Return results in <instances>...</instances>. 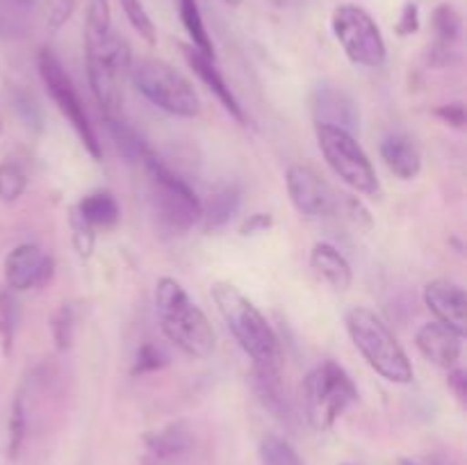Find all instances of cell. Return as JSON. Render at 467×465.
I'll return each mask as SVG.
<instances>
[{
	"instance_id": "obj_18",
	"label": "cell",
	"mask_w": 467,
	"mask_h": 465,
	"mask_svg": "<svg viewBox=\"0 0 467 465\" xmlns=\"http://www.w3.org/2000/svg\"><path fill=\"white\" fill-rule=\"evenodd\" d=\"M381 158L386 167L401 181H413L422 171V153L406 132H390L381 141Z\"/></svg>"
},
{
	"instance_id": "obj_44",
	"label": "cell",
	"mask_w": 467,
	"mask_h": 465,
	"mask_svg": "<svg viewBox=\"0 0 467 465\" xmlns=\"http://www.w3.org/2000/svg\"><path fill=\"white\" fill-rule=\"evenodd\" d=\"M0 135H3V119H0Z\"/></svg>"
},
{
	"instance_id": "obj_6",
	"label": "cell",
	"mask_w": 467,
	"mask_h": 465,
	"mask_svg": "<svg viewBox=\"0 0 467 465\" xmlns=\"http://www.w3.org/2000/svg\"><path fill=\"white\" fill-rule=\"evenodd\" d=\"M135 89L149 98L155 108L173 117L194 119L201 112V98L194 85L181 71L162 59L141 57L128 68Z\"/></svg>"
},
{
	"instance_id": "obj_12",
	"label": "cell",
	"mask_w": 467,
	"mask_h": 465,
	"mask_svg": "<svg viewBox=\"0 0 467 465\" xmlns=\"http://www.w3.org/2000/svg\"><path fill=\"white\" fill-rule=\"evenodd\" d=\"M53 276V260L41 246L18 244L5 258V283L7 290L26 292L32 287H41Z\"/></svg>"
},
{
	"instance_id": "obj_32",
	"label": "cell",
	"mask_w": 467,
	"mask_h": 465,
	"mask_svg": "<svg viewBox=\"0 0 467 465\" xmlns=\"http://www.w3.org/2000/svg\"><path fill=\"white\" fill-rule=\"evenodd\" d=\"M68 226H71V240H73V246H76L78 255H80L82 260H87L91 253H94L96 228L89 226V223L80 217V212H78L76 208H71V214H68Z\"/></svg>"
},
{
	"instance_id": "obj_10",
	"label": "cell",
	"mask_w": 467,
	"mask_h": 465,
	"mask_svg": "<svg viewBox=\"0 0 467 465\" xmlns=\"http://www.w3.org/2000/svg\"><path fill=\"white\" fill-rule=\"evenodd\" d=\"M336 39L340 41L347 57L358 67L377 68L386 62V41L377 21L358 5H340L331 18Z\"/></svg>"
},
{
	"instance_id": "obj_38",
	"label": "cell",
	"mask_w": 467,
	"mask_h": 465,
	"mask_svg": "<svg viewBox=\"0 0 467 465\" xmlns=\"http://www.w3.org/2000/svg\"><path fill=\"white\" fill-rule=\"evenodd\" d=\"M272 223H274L272 214L255 212V214H251L244 223H242V235L254 237V235H260V232H267L269 228H272Z\"/></svg>"
},
{
	"instance_id": "obj_20",
	"label": "cell",
	"mask_w": 467,
	"mask_h": 465,
	"mask_svg": "<svg viewBox=\"0 0 467 465\" xmlns=\"http://www.w3.org/2000/svg\"><path fill=\"white\" fill-rule=\"evenodd\" d=\"M254 390L258 395L260 404L269 410L276 419L290 424L292 408L287 401V392L281 381V369L258 367L254 365Z\"/></svg>"
},
{
	"instance_id": "obj_41",
	"label": "cell",
	"mask_w": 467,
	"mask_h": 465,
	"mask_svg": "<svg viewBox=\"0 0 467 465\" xmlns=\"http://www.w3.org/2000/svg\"><path fill=\"white\" fill-rule=\"evenodd\" d=\"M401 465H436V463H424V460H410V459H404V460H401Z\"/></svg>"
},
{
	"instance_id": "obj_17",
	"label": "cell",
	"mask_w": 467,
	"mask_h": 465,
	"mask_svg": "<svg viewBox=\"0 0 467 465\" xmlns=\"http://www.w3.org/2000/svg\"><path fill=\"white\" fill-rule=\"evenodd\" d=\"M422 299L427 308L436 315V322L447 324L454 331L463 333L465 336V308H467V296L461 285L451 281H431L424 285Z\"/></svg>"
},
{
	"instance_id": "obj_1",
	"label": "cell",
	"mask_w": 467,
	"mask_h": 465,
	"mask_svg": "<svg viewBox=\"0 0 467 465\" xmlns=\"http://www.w3.org/2000/svg\"><path fill=\"white\" fill-rule=\"evenodd\" d=\"M213 299L235 340L254 358V365L281 369V340H278L276 331L269 326L267 317L258 310V305L249 296L242 294L233 283L226 281L214 283Z\"/></svg>"
},
{
	"instance_id": "obj_31",
	"label": "cell",
	"mask_w": 467,
	"mask_h": 465,
	"mask_svg": "<svg viewBox=\"0 0 467 465\" xmlns=\"http://www.w3.org/2000/svg\"><path fill=\"white\" fill-rule=\"evenodd\" d=\"M119 3H121L123 14H126L128 23L135 27V32H140V36L146 44L153 46L158 41V32H155V23L150 14L146 12L144 3L141 0H119Z\"/></svg>"
},
{
	"instance_id": "obj_40",
	"label": "cell",
	"mask_w": 467,
	"mask_h": 465,
	"mask_svg": "<svg viewBox=\"0 0 467 465\" xmlns=\"http://www.w3.org/2000/svg\"><path fill=\"white\" fill-rule=\"evenodd\" d=\"M447 386H450V390L454 392L456 399H459L461 404H465V399H467V374L463 372V369L451 367L450 369V378H447Z\"/></svg>"
},
{
	"instance_id": "obj_35",
	"label": "cell",
	"mask_w": 467,
	"mask_h": 465,
	"mask_svg": "<svg viewBox=\"0 0 467 465\" xmlns=\"http://www.w3.org/2000/svg\"><path fill=\"white\" fill-rule=\"evenodd\" d=\"M12 100H14V105H16L18 114L23 117V121H26L27 126L39 128V109H36L35 100H32L27 94H23V91H14Z\"/></svg>"
},
{
	"instance_id": "obj_4",
	"label": "cell",
	"mask_w": 467,
	"mask_h": 465,
	"mask_svg": "<svg viewBox=\"0 0 467 465\" xmlns=\"http://www.w3.org/2000/svg\"><path fill=\"white\" fill-rule=\"evenodd\" d=\"M130 64V46L114 30L105 35H85L87 80L105 117H117L121 109V78L128 73Z\"/></svg>"
},
{
	"instance_id": "obj_15",
	"label": "cell",
	"mask_w": 467,
	"mask_h": 465,
	"mask_svg": "<svg viewBox=\"0 0 467 465\" xmlns=\"http://www.w3.org/2000/svg\"><path fill=\"white\" fill-rule=\"evenodd\" d=\"M313 112L317 123L324 126H336L347 132H354L360 126L358 105L340 87L319 85L313 94Z\"/></svg>"
},
{
	"instance_id": "obj_16",
	"label": "cell",
	"mask_w": 467,
	"mask_h": 465,
	"mask_svg": "<svg viewBox=\"0 0 467 465\" xmlns=\"http://www.w3.org/2000/svg\"><path fill=\"white\" fill-rule=\"evenodd\" d=\"M181 50H182V57H185L187 67H190L192 71L196 73V78H199V80L203 82V85L208 87L214 96H217L219 103L226 108V112H231V117L237 119L240 123H246L244 108H242V103L237 100L235 91L231 89V85L223 80L222 71H219L217 64H214V57H208V55H203L201 50H196L192 44H182Z\"/></svg>"
},
{
	"instance_id": "obj_13",
	"label": "cell",
	"mask_w": 467,
	"mask_h": 465,
	"mask_svg": "<svg viewBox=\"0 0 467 465\" xmlns=\"http://www.w3.org/2000/svg\"><path fill=\"white\" fill-rule=\"evenodd\" d=\"M194 447L196 438L187 422H171L144 438L140 465H185Z\"/></svg>"
},
{
	"instance_id": "obj_2",
	"label": "cell",
	"mask_w": 467,
	"mask_h": 465,
	"mask_svg": "<svg viewBox=\"0 0 467 465\" xmlns=\"http://www.w3.org/2000/svg\"><path fill=\"white\" fill-rule=\"evenodd\" d=\"M155 308H158L162 333L178 349L192 358H208L213 354V326L176 278H160L155 285Z\"/></svg>"
},
{
	"instance_id": "obj_30",
	"label": "cell",
	"mask_w": 467,
	"mask_h": 465,
	"mask_svg": "<svg viewBox=\"0 0 467 465\" xmlns=\"http://www.w3.org/2000/svg\"><path fill=\"white\" fill-rule=\"evenodd\" d=\"M26 187L27 176L21 169V164L12 162V160L0 164V201L3 203H14V201L21 199Z\"/></svg>"
},
{
	"instance_id": "obj_7",
	"label": "cell",
	"mask_w": 467,
	"mask_h": 465,
	"mask_svg": "<svg viewBox=\"0 0 467 465\" xmlns=\"http://www.w3.org/2000/svg\"><path fill=\"white\" fill-rule=\"evenodd\" d=\"M358 399V388L336 360H324L304 381V408L310 427L328 431L342 413Z\"/></svg>"
},
{
	"instance_id": "obj_14",
	"label": "cell",
	"mask_w": 467,
	"mask_h": 465,
	"mask_svg": "<svg viewBox=\"0 0 467 465\" xmlns=\"http://www.w3.org/2000/svg\"><path fill=\"white\" fill-rule=\"evenodd\" d=\"M463 333L442 322H427L415 333V346L429 363L451 369L463 354Z\"/></svg>"
},
{
	"instance_id": "obj_28",
	"label": "cell",
	"mask_w": 467,
	"mask_h": 465,
	"mask_svg": "<svg viewBox=\"0 0 467 465\" xmlns=\"http://www.w3.org/2000/svg\"><path fill=\"white\" fill-rule=\"evenodd\" d=\"M260 460L263 465H306L295 447L285 438L274 436V433L265 436L260 442Z\"/></svg>"
},
{
	"instance_id": "obj_39",
	"label": "cell",
	"mask_w": 467,
	"mask_h": 465,
	"mask_svg": "<svg viewBox=\"0 0 467 465\" xmlns=\"http://www.w3.org/2000/svg\"><path fill=\"white\" fill-rule=\"evenodd\" d=\"M342 203H345V210H347V214H349L351 222L358 223V226H365V228L372 226V217H369L368 208H365V205L360 203L356 196H345V201H342Z\"/></svg>"
},
{
	"instance_id": "obj_37",
	"label": "cell",
	"mask_w": 467,
	"mask_h": 465,
	"mask_svg": "<svg viewBox=\"0 0 467 465\" xmlns=\"http://www.w3.org/2000/svg\"><path fill=\"white\" fill-rule=\"evenodd\" d=\"M436 117L441 119L442 123H447V126L463 128L465 126V108H463V103L441 105V108L436 109Z\"/></svg>"
},
{
	"instance_id": "obj_22",
	"label": "cell",
	"mask_w": 467,
	"mask_h": 465,
	"mask_svg": "<svg viewBox=\"0 0 467 465\" xmlns=\"http://www.w3.org/2000/svg\"><path fill=\"white\" fill-rule=\"evenodd\" d=\"M80 217L94 228H112L117 226L121 210H119L117 199L108 190H96L82 196L80 203L76 205Z\"/></svg>"
},
{
	"instance_id": "obj_24",
	"label": "cell",
	"mask_w": 467,
	"mask_h": 465,
	"mask_svg": "<svg viewBox=\"0 0 467 465\" xmlns=\"http://www.w3.org/2000/svg\"><path fill=\"white\" fill-rule=\"evenodd\" d=\"M18 326H21V301L16 292L3 287L0 290V349L5 358L12 356Z\"/></svg>"
},
{
	"instance_id": "obj_25",
	"label": "cell",
	"mask_w": 467,
	"mask_h": 465,
	"mask_svg": "<svg viewBox=\"0 0 467 465\" xmlns=\"http://www.w3.org/2000/svg\"><path fill=\"white\" fill-rule=\"evenodd\" d=\"M178 14H181L182 27L190 35L192 46L196 50H201L203 55H208V57H214V46L208 35V27L203 23V14H201L199 3L196 0H178Z\"/></svg>"
},
{
	"instance_id": "obj_5",
	"label": "cell",
	"mask_w": 467,
	"mask_h": 465,
	"mask_svg": "<svg viewBox=\"0 0 467 465\" xmlns=\"http://www.w3.org/2000/svg\"><path fill=\"white\" fill-rule=\"evenodd\" d=\"M140 164L149 178V199L158 222L171 232L190 231L201 219V201L194 190L153 150H149Z\"/></svg>"
},
{
	"instance_id": "obj_26",
	"label": "cell",
	"mask_w": 467,
	"mask_h": 465,
	"mask_svg": "<svg viewBox=\"0 0 467 465\" xmlns=\"http://www.w3.org/2000/svg\"><path fill=\"white\" fill-rule=\"evenodd\" d=\"M105 126H108V132L112 135L117 149L121 150L130 162H141L144 155L150 150L149 144L144 141V137H141L135 128L128 126L123 119L105 117Z\"/></svg>"
},
{
	"instance_id": "obj_27",
	"label": "cell",
	"mask_w": 467,
	"mask_h": 465,
	"mask_svg": "<svg viewBox=\"0 0 467 465\" xmlns=\"http://www.w3.org/2000/svg\"><path fill=\"white\" fill-rule=\"evenodd\" d=\"M9 436H7V456L9 459H18L21 454V447L26 442L27 436V401H26V390H18V395L14 397L12 413H9Z\"/></svg>"
},
{
	"instance_id": "obj_42",
	"label": "cell",
	"mask_w": 467,
	"mask_h": 465,
	"mask_svg": "<svg viewBox=\"0 0 467 465\" xmlns=\"http://www.w3.org/2000/svg\"><path fill=\"white\" fill-rule=\"evenodd\" d=\"M14 3L18 5V7H23V9H27L32 5V0H14Z\"/></svg>"
},
{
	"instance_id": "obj_21",
	"label": "cell",
	"mask_w": 467,
	"mask_h": 465,
	"mask_svg": "<svg viewBox=\"0 0 467 465\" xmlns=\"http://www.w3.org/2000/svg\"><path fill=\"white\" fill-rule=\"evenodd\" d=\"M242 196L235 185H223L210 194L208 203L201 205V219H203L205 231H222L231 223L240 210Z\"/></svg>"
},
{
	"instance_id": "obj_9",
	"label": "cell",
	"mask_w": 467,
	"mask_h": 465,
	"mask_svg": "<svg viewBox=\"0 0 467 465\" xmlns=\"http://www.w3.org/2000/svg\"><path fill=\"white\" fill-rule=\"evenodd\" d=\"M36 67H39V76L41 80H44L46 91H48L50 98L55 100L59 112H62L64 117H67V121L71 123L73 130L78 132L87 153L94 160H100V155H103L100 141L99 137H96L94 126H91L85 105H82L80 100V94H78L76 85H73L71 76L67 73L64 64L59 62V57L53 50L41 48L39 57H36Z\"/></svg>"
},
{
	"instance_id": "obj_34",
	"label": "cell",
	"mask_w": 467,
	"mask_h": 465,
	"mask_svg": "<svg viewBox=\"0 0 467 465\" xmlns=\"http://www.w3.org/2000/svg\"><path fill=\"white\" fill-rule=\"evenodd\" d=\"M167 365V354H164L160 346L155 345H144L137 354L135 367H132V374H146L155 372V369H162Z\"/></svg>"
},
{
	"instance_id": "obj_43",
	"label": "cell",
	"mask_w": 467,
	"mask_h": 465,
	"mask_svg": "<svg viewBox=\"0 0 467 465\" xmlns=\"http://www.w3.org/2000/svg\"><path fill=\"white\" fill-rule=\"evenodd\" d=\"M222 3L231 5V7H235V5H240V0H222Z\"/></svg>"
},
{
	"instance_id": "obj_36",
	"label": "cell",
	"mask_w": 467,
	"mask_h": 465,
	"mask_svg": "<svg viewBox=\"0 0 467 465\" xmlns=\"http://www.w3.org/2000/svg\"><path fill=\"white\" fill-rule=\"evenodd\" d=\"M420 30V14H418V5L415 3H406L404 9H401L400 23H397V32L401 36L415 35Z\"/></svg>"
},
{
	"instance_id": "obj_19",
	"label": "cell",
	"mask_w": 467,
	"mask_h": 465,
	"mask_svg": "<svg viewBox=\"0 0 467 465\" xmlns=\"http://www.w3.org/2000/svg\"><path fill=\"white\" fill-rule=\"evenodd\" d=\"M310 267L315 269L319 278L328 283L333 290H349L354 274H351V264L347 263L345 255L331 244V242H317L310 251Z\"/></svg>"
},
{
	"instance_id": "obj_29",
	"label": "cell",
	"mask_w": 467,
	"mask_h": 465,
	"mask_svg": "<svg viewBox=\"0 0 467 465\" xmlns=\"http://www.w3.org/2000/svg\"><path fill=\"white\" fill-rule=\"evenodd\" d=\"M50 333H53V342L59 351L68 349L76 337V305L62 304L53 313L50 319Z\"/></svg>"
},
{
	"instance_id": "obj_23",
	"label": "cell",
	"mask_w": 467,
	"mask_h": 465,
	"mask_svg": "<svg viewBox=\"0 0 467 465\" xmlns=\"http://www.w3.org/2000/svg\"><path fill=\"white\" fill-rule=\"evenodd\" d=\"M431 23L433 32H436V48H433V55H442L441 64H447L450 62L451 48H454V44L461 36V30H463L461 14L451 5H438L433 9Z\"/></svg>"
},
{
	"instance_id": "obj_11",
	"label": "cell",
	"mask_w": 467,
	"mask_h": 465,
	"mask_svg": "<svg viewBox=\"0 0 467 465\" xmlns=\"http://www.w3.org/2000/svg\"><path fill=\"white\" fill-rule=\"evenodd\" d=\"M292 205L308 219L328 217L337 210V199L322 176L308 164H292L285 173Z\"/></svg>"
},
{
	"instance_id": "obj_8",
	"label": "cell",
	"mask_w": 467,
	"mask_h": 465,
	"mask_svg": "<svg viewBox=\"0 0 467 465\" xmlns=\"http://www.w3.org/2000/svg\"><path fill=\"white\" fill-rule=\"evenodd\" d=\"M315 135H317V144L324 160L345 185H349L358 194L379 196L381 185H379L377 171H374L363 146L356 141L354 132L317 123Z\"/></svg>"
},
{
	"instance_id": "obj_33",
	"label": "cell",
	"mask_w": 467,
	"mask_h": 465,
	"mask_svg": "<svg viewBox=\"0 0 467 465\" xmlns=\"http://www.w3.org/2000/svg\"><path fill=\"white\" fill-rule=\"evenodd\" d=\"M26 32V18L23 7H18L14 0H0V39H12Z\"/></svg>"
},
{
	"instance_id": "obj_3",
	"label": "cell",
	"mask_w": 467,
	"mask_h": 465,
	"mask_svg": "<svg viewBox=\"0 0 467 465\" xmlns=\"http://www.w3.org/2000/svg\"><path fill=\"white\" fill-rule=\"evenodd\" d=\"M347 333L369 367L390 383H410L415 372L404 346L374 310L356 305L345 315Z\"/></svg>"
}]
</instances>
